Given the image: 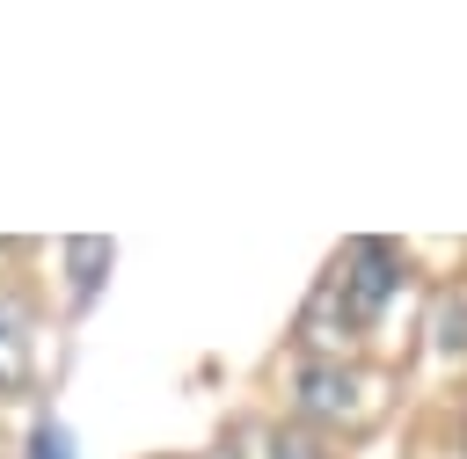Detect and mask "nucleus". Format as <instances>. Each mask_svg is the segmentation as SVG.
Wrapping results in <instances>:
<instances>
[{
  "instance_id": "obj_1",
  "label": "nucleus",
  "mask_w": 467,
  "mask_h": 459,
  "mask_svg": "<svg viewBox=\"0 0 467 459\" xmlns=\"http://www.w3.org/2000/svg\"><path fill=\"white\" fill-rule=\"evenodd\" d=\"M394 277H401V255H394L387 240H350V248L336 255V277H328V299H343V328L372 321V313L387 306Z\"/></svg>"
},
{
  "instance_id": "obj_4",
  "label": "nucleus",
  "mask_w": 467,
  "mask_h": 459,
  "mask_svg": "<svg viewBox=\"0 0 467 459\" xmlns=\"http://www.w3.org/2000/svg\"><path fill=\"white\" fill-rule=\"evenodd\" d=\"M29 459H73L66 430H58V423H36V430H29Z\"/></svg>"
},
{
  "instance_id": "obj_3",
  "label": "nucleus",
  "mask_w": 467,
  "mask_h": 459,
  "mask_svg": "<svg viewBox=\"0 0 467 459\" xmlns=\"http://www.w3.org/2000/svg\"><path fill=\"white\" fill-rule=\"evenodd\" d=\"M22 372H29V313L15 299H0V379L15 386Z\"/></svg>"
},
{
  "instance_id": "obj_2",
  "label": "nucleus",
  "mask_w": 467,
  "mask_h": 459,
  "mask_svg": "<svg viewBox=\"0 0 467 459\" xmlns=\"http://www.w3.org/2000/svg\"><path fill=\"white\" fill-rule=\"evenodd\" d=\"M350 393H358V386H350L343 372H328V364H306V372H299V401H306L314 415H350V408H358Z\"/></svg>"
}]
</instances>
